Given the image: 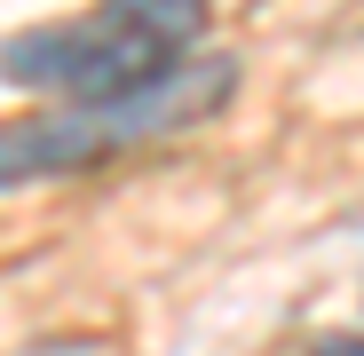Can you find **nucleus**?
Returning <instances> with one entry per match:
<instances>
[{"label": "nucleus", "instance_id": "obj_3", "mask_svg": "<svg viewBox=\"0 0 364 356\" xmlns=\"http://www.w3.org/2000/svg\"><path fill=\"white\" fill-rule=\"evenodd\" d=\"M317 356H364V333H348V340H325Z\"/></svg>", "mask_w": 364, "mask_h": 356}, {"label": "nucleus", "instance_id": "obj_2", "mask_svg": "<svg viewBox=\"0 0 364 356\" xmlns=\"http://www.w3.org/2000/svg\"><path fill=\"white\" fill-rule=\"evenodd\" d=\"M198 32H206V0H95L80 16L0 40V80L64 95V103H95L182 64Z\"/></svg>", "mask_w": 364, "mask_h": 356}, {"label": "nucleus", "instance_id": "obj_1", "mask_svg": "<svg viewBox=\"0 0 364 356\" xmlns=\"http://www.w3.org/2000/svg\"><path fill=\"white\" fill-rule=\"evenodd\" d=\"M237 87L230 55H182L159 80L127 87V95H95V103H64V111H40V119H9L0 127V190H24L48 183V174H87L119 151H143L159 135H182L214 119Z\"/></svg>", "mask_w": 364, "mask_h": 356}]
</instances>
